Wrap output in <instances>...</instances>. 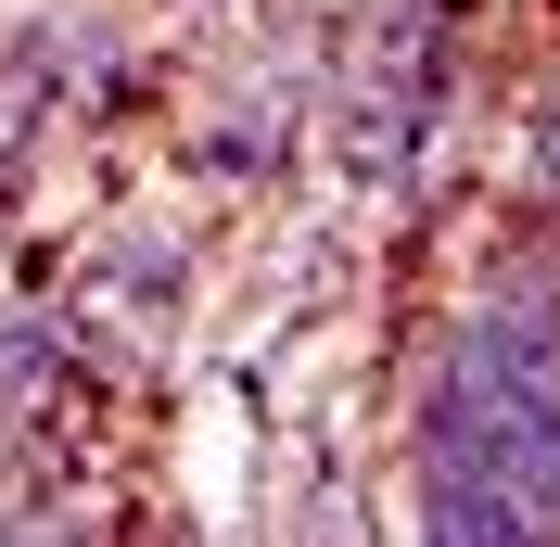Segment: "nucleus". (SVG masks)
Returning <instances> with one entry per match:
<instances>
[{
  "label": "nucleus",
  "mask_w": 560,
  "mask_h": 547,
  "mask_svg": "<svg viewBox=\"0 0 560 547\" xmlns=\"http://www.w3.org/2000/svg\"><path fill=\"white\" fill-rule=\"evenodd\" d=\"M535 166H548V191H560V90H548V115H535Z\"/></svg>",
  "instance_id": "f03ea898"
},
{
  "label": "nucleus",
  "mask_w": 560,
  "mask_h": 547,
  "mask_svg": "<svg viewBox=\"0 0 560 547\" xmlns=\"http://www.w3.org/2000/svg\"><path fill=\"white\" fill-rule=\"evenodd\" d=\"M51 357H65V331H51V318H0V408H13V395H38V382H51Z\"/></svg>",
  "instance_id": "f257e3e1"
}]
</instances>
